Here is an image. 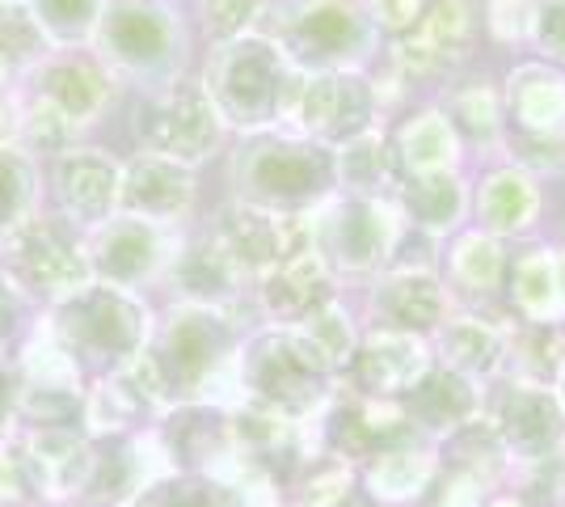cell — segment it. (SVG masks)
<instances>
[{
    "label": "cell",
    "instance_id": "33",
    "mask_svg": "<svg viewBox=\"0 0 565 507\" xmlns=\"http://www.w3.org/2000/svg\"><path fill=\"white\" fill-rule=\"evenodd\" d=\"M266 0H199V18H203V34L207 43H233L241 34H254L262 22Z\"/></svg>",
    "mask_w": 565,
    "mask_h": 507
},
{
    "label": "cell",
    "instance_id": "2",
    "mask_svg": "<svg viewBox=\"0 0 565 507\" xmlns=\"http://www.w3.org/2000/svg\"><path fill=\"white\" fill-rule=\"evenodd\" d=\"M228 182L233 203L262 208L275 216H308L338 194V166L330 145L270 127L236 140Z\"/></svg>",
    "mask_w": 565,
    "mask_h": 507
},
{
    "label": "cell",
    "instance_id": "18",
    "mask_svg": "<svg viewBox=\"0 0 565 507\" xmlns=\"http://www.w3.org/2000/svg\"><path fill=\"white\" fill-rule=\"evenodd\" d=\"M182 242H169L161 224H148L136 216H110V224L94 237V254L89 266H97L102 275H110L115 284H140L143 275L161 271L166 263H173Z\"/></svg>",
    "mask_w": 565,
    "mask_h": 507
},
{
    "label": "cell",
    "instance_id": "24",
    "mask_svg": "<svg viewBox=\"0 0 565 507\" xmlns=\"http://www.w3.org/2000/svg\"><path fill=\"white\" fill-rule=\"evenodd\" d=\"M435 342H439L444 368L469 377V381L494 377L498 368L507 363V351H511V335H507L498 321L477 317V314H451L448 321L435 330Z\"/></svg>",
    "mask_w": 565,
    "mask_h": 507
},
{
    "label": "cell",
    "instance_id": "14",
    "mask_svg": "<svg viewBox=\"0 0 565 507\" xmlns=\"http://www.w3.org/2000/svg\"><path fill=\"white\" fill-rule=\"evenodd\" d=\"M393 203L405 216V229L426 242L444 245L460 229H469L472 212V173L469 169H448V173H414L401 178Z\"/></svg>",
    "mask_w": 565,
    "mask_h": 507
},
{
    "label": "cell",
    "instance_id": "6",
    "mask_svg": "<svg viewBox=\"0 0 565 507\" xmlns=\"http://www.w3.org/2000/svg\"><path fill=\"white\" fill-rule=\"evenodd\" d=\"M380 123H393L380 102L372 73H296L282 97V131L308 136L317 145H347L354 136L372 131Z\"/></svg>",
    "mask_w": 565,
    "mask_h": 507
},
{
    "label": "cell",
    "instance_id": "3",
    "mask_svg": "<svg viewBox=\"0 0 565 507\" xmlns=\"http://www.w3.org/2000/svg\"><path fill=\"white\" fill-rule=\"evenodd\" d=\"M287 81H291V64L258 30L207 51V64L199 76L215 115L236 136H258L279 127Z\"/></svg>",
    "mask_w": 565,
    "mask_h": 507
},
{
    "label": "cell",
    "instance_id": "32",
    "mask_svg": "<svg viewBox=\"0 0 565 507\" xmlns=\"http://www.w3.org/2000/svg\"><path fill=\"white\" fill-rule=\"evenodd\" d=\"M34 203V173L18 148L0 145V229L25 224V212Z\"/></svg>",
    "mask_w": 565,
    "mask_h": 507
},
{
    "label": "cell",
    "instance_id": "16",
    "mask_svg": "<svg viewBox=\"0 0 565 507\" xmlns=\"http://www.w3.org/2000/svg\"><path fill=\"white\" fill-rule=\"evenodd\" d=\"M388 145H393L401 178L469 169V152L435 102H418L414 110H405L401 119L388 123Z\"/></svg>",
    "mask_w": 565,
    "mask_h": 507
},
{
    "label": "cell",
    "instance_id": "27",
    "mask_svg": "<svg viewBox=\"0 0 565 507\" xmlns=\"http://www.w3.org/2000/svg\"><path fill=\"white\" fill-rule=\"evenodd\" d=\"M333 166H338V194L393 199L401 169L397 157H393V145H388V123H380L372 131H363V136L333 148Z\"/></svg>",
    "mask_w": 565,
    "mask_h": 507
},
{
    "label": "cell",
    "instance_id": "30",
    "mask_svg": "<svg viewBox=\"0 0 565 507\" xmlns=\"http://www.w3.org/2000/svg\"><path fill=\"white\" fill-rule=\"evenodd\" d=\"M30 18L43 30V39L51 43H76L85 34H94L97 13L106 0H30Z\"/></svg>",
    "mask_w": 565,
    "mask_h": 507
},
{
    "label": "cell",
    "instance_id": "28",
    "mask_svg": "<svg viewBox=\"0 0 565 507\" xmlns=\"http://www.w3.org/2000/svg\"><path fill=\"white\" fill-rule=\"evenodd\" d=\"M405 419L426 427H460L477 411V385L451 368H430L418 385L405 393Z\"/></svg>",
    "mask_w": 565,
    "mask_h": 507
},
{
    "label": "cell",
    "instance_id": "34",
    "mask_svg": "<svg viewBox=\"0 0 565 507\" xmlns=\"http://www.w3.org/2000/svg\"><path fill=\"white\" fill-rule=\"evenodd\" d=\"M507 161H515L519 169H527V173L541 178V182L562 178L565 131H553V136H523V131H511V136H507Z\"/></svg>",
    "mask_w": 565,
    "mask_h": 507
},
{
    "label": "cell",
    "instance_id": "25",
    "mask_svg": "<svg viewBox=\"0 0 565 507\" xmlns=\"http://www.w3.org/2000/svg\"><path fill=\"white\" fill-rule=\"evenodd\" d=\"M511 254L507 245L481 233V229H460L451 242L439 245V275L448 292H469V296H494L507 284Z\"/></svg>",
    "mask_w": 565,
    "mask_h": 507
},
{
    "label": "cell",
    "instance_id": "8",
    "mask_svg": "<svg viewBox=\"0 0 565 507\" xmlns=\"http://www.w3.org/2000/svg\"><path fill=\"white\" fill-rule=\"evenodd\" d=\"M136 136H140L143 152L199 169L203 161L220 157L228 127L215 115L207 89L194 76H178V81L143 94L140 110H136Z\"/></svg>",
    "mask_w": 565,
    "mask_h": 507
},
{
    "label": "cell",
    "instance_id": "31",
    "mask_svg": "<svg viewBox=\"0 0 565 507\" xmlns=\"http://www.w3.org/2000/svg\"><path fill=\"white\" fill-rule=\"evenodd\" d=\"M481 13V34L507 51L527 55V34H532V0H477Z\"/></svg>",
    "mask_w": 565,
    "mask_h": 507
},
{
    "label": "cell",
    "instance_id": "9",
    "mask_svg": "<svg viewBox=\"0 0 565 507\" xmlns=\"http://www.w3.org/2000/svg\"><path fill=\"white\" fill-rule=\"evenodd\" d=\"M426 102H435L456 127L460 145L469 152V173L481 166H494V161H507L511 123H507V106H502V81L494 73L465 68V73L448 76Z\"/></svg>",
    "mask_w": 565,
    "mask_h": 507
},
{
    "label": "cell",
    "instance_id": "20",
    "mask_svg": "<svg viewBox=\"0 0 565 507\" xmlns=\"http://www.w3.org/2000/svg\"><path fill=\"white\" fill-rule=\"evenodd\" d=\"M34 97L55 106L72 127H85L102 115L110 97V76L85 55H47L34 64Z\"/></svg>",
    "mask_w": 565,
    "mask_h": 507
},
{
    "label": "cell",
    "instance_id": "29",
    "mask_svg": "<svg viewBox=\"0 0 565 507\" xmlns=\"http://www.w3.org/2000/svg\"><path fill=\"white\" fill-rule=\"evenodd\" d=\"M173 279L190 292V296H199V300H228L241 284H245V275L233 266V258L215 245L212 233H203V237H190V242L178 245V254H173Z\"/></svg>",
    "mask_w": 565,
    "mask_h": 507
},
{
    "label": "cell",
    "instance_id": "12",
    "mask_svg": "<svg viewBox=\"0 0 565 507\" xmlns=\"http://www.w3.org/2000/svg\"><path fill=\"white\" fill-rule=\"evenodd\" d=\"M207 233L233 258L236 271L254 279L266 275L270 266H279L287 254L308 250V216H275V212L245 208V203H224Z\"/></svg>",
    "mask_w": 565,
    "mask_h": 507
},
{
    "label": "cell",
    "instance_id": "40",
    "mask_svg": "<svg viewBox=\"0 0 565 507\" xmlns=\"http://www.w3.org/2000/svg\"><path fill=\"white\" fill-rule=\"evenodd\" d=\"M13 73V68H9V60H4V55H0V81H4V76Z\"/></svg>",
    "mask_w": 565,
    "mask_h": 507
},
{
    "label": "cell",
    "instance_id": "22",
    "mask_svg": "<svg viewBox=\"0 0 565 507\" xmlns=\"http://www.w3.org/2000/svg\"><path fill=\"white\" fill-rule=\"evenodd\" d=\"M122 166L102 148H64L55 161V194L72 220H110L118 212Z\"/></svg>",
    "mask_w": 565,
    "mask_h": 507
},
{
    "label": "cell",
    "instance_id": "15",
    "mask_svg": "<svg viewBox=\"0 0 565 507\" xmlns=\"http://www.w3.org/2000/svg\"><path fill=\"white\" fill-rule=\"evenodd\" d=\"M4 263L13 266V275H18L22 284L43 288V292H51V296L81 292L85 288V279H89V258H85L72 242H64L60 229L47 224V220L18 224Z\"/></svg>",
    "mask_w": 565,
    "mask_h": 507
},
{
    "label": "cell",
    "instance_id": "39",
    "mask_svg": "<svg viewBox=\"0 0 565 507\" xmlns=\"http://www.w3.org/2000/svg\"><path fill=\"white\" fill-rule=\"evenodd\" d=\"M0 495H13V469H9V461H0Z\"/></svg>",
    "mask_w": 565,
    "mask_h": 507
},
{
    "label": "cell",
    "instance_id": "5",
    "mask_svg": "<svg viewBox=\"0 0 565 507\" xmlns=\"http://www.w3.org/2000/svg\"><path fill=\"white\" fill-rule=\"evenodd\" d=\"M94 34L102 60L148 89L186 76L190 39L169 0H106Z\"/></svg>",
    "mask_w": 565,
    "mask_h": 507
},
{
    "label": "cell",
    "instance_id": "11",
    "mask_svg": "<svg viewBox=\"0 0 565 507\" xmlns=\"http://www.w3.org/2000/svg\"><path fill=\"white\" fill-rule=\"evenodd\" d=\"M544 220V182L515 161L472 169V212L469 224L498 242H527Z\"/></svg>",
    "mask_w": 565,
    "mask_h": 507
},
{
    "label": "cell",
    "instance_id": "37",
    "mask_svg": "<svg viewBox=\"0 0 565 507\" xmlns=\"http://www.w3.org/2000/svg\"><path fill=\"white\" fill-rule=\"evenodd\" d=\"M367 4H372V18L384 30V39H401L418 25L430 0H367Z\"/></svg>",
    "mask_w": 565,
    "mask_h": 507
},
{
    "label": "cell",
    "instance_id": "10",
    "mask_svg": "<svg viewBox=\"0 0 565 507\" xmlns=\"http://www.w3.org/2000/svg\"><path fill=\"white\" fill-rule=\"evenodd\" d=\"M372 326L401 335H435L451 317V292L435 263H393L367 288Z\"/></svg>",
    "mask_w": 565,
    "mask_h": 507
},
{
    "label": "cell",
    "instance_id": "17",
    "mask_svg": "<svg viewBox=\"0 0 565 507\" xmlns=\"http://www.w3.org/2000/svg\"><path fill=\"white\" fill-rule=\"evenodd\" d=\"M502 81V106H507V123L511 131L523 136H553L565 131V73L523 55L515 60Z\"/></svg>",
    "mask_w": 565,
    "mask_h": 507
},
{
    "label": "cell",
    "instance_id": "4",
    "mask_svg": "<svg viewBox=\"0 0 565 507\" xmlns=\"http://www.w3.org/2000/svg\"><path fill=\"white\" fill-rule=\"evenodd\" d=\"M405 216L393 199H354L333 194L308 212V245L333 279H372L393 266L405 242Z\"/></svg>",
    "mask_w": 565,
    "mask_h": 507
},
{
    "label": "cell",
    "instance_id": "23",
    "mask_svg": "<svg viewBox=\"0 0 565 507\" xmlns=\"http://www.w3.org/2000/svg\"><path fill=\"white\" fill-rule=\"evenodd\" d=\"M262 305L275 317H296L305 321L312 309H321L326 300H333V275L326 271V263L308 250L287 254L279 266H270L266 275H258Z\"/></svg>",
    "mask_w": 565,
    "mask_h": 507
},
{
    "label": "cell",
    "instance_id": "21",
    "mask_svg": "<svg viewBox=\"0 0 565 507\" xmlns=\"http://www.w3.org/2000/svg\"><path fill=\"white\" fill-rule=\"evenodd\" d=\"M430 372V347L418 335L372 326L359 342V381L372 398H401Z\"/></svg>",
    "mask_w": 565,
    "mask_h": 507
},
{
    "label": "cell",
    "instance_id": "13",
    "mask_svg": "<svg viewBox=\"0 0 565 507\" xmlns=\"http://www.w3.org/2000/svg\"><path fill=\"white\" fill-rule=\"evenodd\" d=\"M194 203H199L194 169L157 157V152H143V148L122 166V178H118V212L122 216L173 229V224L190 220Z\"/></svg>",
    "mask_w": 565,
    "mask_h": 507
},
{
    "label": "cell",
    "instance_id": "41",
    "mask_svg": "<svg viewBox=\"0 0 565 507\" xmlns=\"http://www.w3.org/2000/svg\"><path fill=\"white\" fill-rule=\"evenodd\" d=\"M562 402H565V360H562Z\"/></svg>",
    "mask_w": 565,
    "mask_h": 507
},
{
    "label": "cell",
    "instance_id": "43",
    "mask_svg": "<svg viewBox=\"0 0 565 507\" xmlns=\"http://www.w3.org/2000/svg\"><path fill=\"white\" fill-rule=\"evenodd\" d=\"M557 245H562V254H565V237H562V242H557Z\"/></svg>",
    "mask_w": 565,
    "mask_h": 507
},
{
    "label": "cell",
    "instance_id": "1",
    "mask_svg": "<svg viewBox=\"0 0 565 507\" xmlns=\"http://www.w3.org/2000/svg\"><path fill=\"white\" fill-rule=\"evenodd\" d=\"M258 34L296 73H372L388 47L367 0H275L262 9Z\"/></svg>",
    "mask_w": 565,
    "mask_h": 507
},
{
    "label": "cell",
    "instance_id": "19",
    "mask_svg": "<svg viewBox=\"0 0 565 507\" xmlns=\"http://www.w3.org/2000/svg\"><path fill=\"white\" fill-rule=\"evenodd\" d=\"M511 305L527 326H562L565 321V254L557 242H532L511 254L507 266Z\"/></svg>",
    "mask_w": 565,
    "mask_h": 507
},
{
    "label": "cell",
    "instance_id": "7",
    "mask_svg": "<svg viewBox=\"0 0 565 507\" xmlns=\"http://www.w3.org/2000/svg\"><path fill=\"white\" fill-rule=\"evenodd\" d=\"M481 39L477 0H430L418 25L401 39H388L384 68L414 94L418 85L439 89L448 76L465 73L472 64V47Z\"/></svg>",
    "mask_w": 565,
    "mask_h": 507
},
{
    "label": "cell",
    "instance_id": "26",
    "mask_svg": "<svg viewBox=\"0 0 565 507\" xmlns=\"http://www.w3.org/2000/svg\"><path fill=\"white\" fill-rule=\"evenodd\" d=\"M498 432L527 453H548L565 435V411L557 393L532 381H511L498 398Z\"/></svg>",
    "mask_w": 565,
    "mask_h": 507
},
{
    "label": "cell",
    "instance_id": "42",
    "mask_svg": "<svg viewBox=\"0 0 565 507\" xmlns=\"http://www.w3.org/2000/svg\"><path fill=\"white\" fill-rule=\"evenodd\" d=\"M4 4H18V0H0V9H4Z\"/></svg>",
    "mask_w": 565,
    "mask_h": 507
},
{
    "label": "cell",
    "instance_id": "36",
    "mask_svg": "<svg viewBox=\"0 0 565 507\" xmlns=\"http://www.w3.org/2000/svg\"><path fill=\"white\" fill-rule=\"evenodd\" d=\"M527 55L565 73V0H532Z\"/></svg>",
    "mask_w": 565,
    "mask_h": 507
},
{
    "label": "cell",
    "instance_id": "38",
    "mask_svg": "<svg viewBox=\"0 0 565 507\" xmlns=\"http://www.w3.org/2000/svg\"><path fill=\"white\" fill-rule=\"evenodd\" d=\"M13 131H18V110H13L9 97H0V145H4Z\"/></svg>",
    "mask_w": 565,
    "mask_h": 507
},
{
    "label": "cell",
    "instance_id": "35",
    "mask_svg": "<svg viewBox=\"0 0 565 507\" xmlns=\"http://www.w3.org/2000/svg\"><path fill=\"white\" fill-rule=\"evenodd\" d=\"M47 39L43 30L34 25V18L18 9V4H4L0 9V55L9 60V68H25V64H39L47 55Z\"/></svg>",
    "mask_w": 565,
    "mask_h": 507
}]
</instances>
